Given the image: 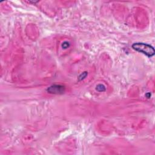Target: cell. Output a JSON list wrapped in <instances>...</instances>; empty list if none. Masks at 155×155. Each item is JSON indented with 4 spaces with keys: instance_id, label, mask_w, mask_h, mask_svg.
Wrapping results in <instances>:
<instances>
[{
    "instance_id": "obj_1",
    "label": "cell",
    "mask_w": 155,
    "mask_h": 155,
    "mask_svg": "<svg viewBox=\"0 0 155 155\" xmlns=\"http://www.w3.org/2000/svg\"><path fill=\"white\" fill-rule=\"evenodd\" d=\"M131 47L134 50L145 54L148 57H151L154 56L155 53L154 48L148 44L137 42L134 43Z\"/></svg>"
},
{
    "instance_id": "obj_2",
    "label": "cell",
    "mask_w": 155,
    "mask_h": 155,
    "mask_svg": "<svg viewBox=\"0 0 155 155\" xmlns=\"http://www.w3.org/2000/svg\"><path fill=\"white\" fill-rule=\"evenodd\" d=\"M47 91L53 94H60L64 91V87L59 85H54L48 88Z\"/></svg>"
}]
</instances>
